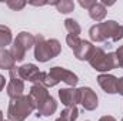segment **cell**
Here are the masks:
<instances>
[{
  "instance_id": "12",
  "label": "cell",
  "mask_w": 123,
  "mask_h": 121,
  "mask_svg": "<svg viewBox=\"0 0 123 121\" xmlns=\"http://www.w3.org/2000/svg\"><path fill=\"white\" fill-rule=\"evenodd\" d=\"M93 51H94V46H93L90 41H86V40H82L80 44L77 46V49L74 50V56L77 60H86L89 61L92 57Z\"/></svg>"
},
{
  "instance_id": "29",
  "label": "cell",
  "mask_w": 123,
  "mask_h": 121,
  "mask_svg": "<svg viewBox=\"0 0 123 121\" xmlns=\"http://www.w3.org/2000/svg\"><path fill=\"white\" fill-rule=\"evenodd\" d=\"M119 67H122V68H123V61L120 63V66H119Z\"/></svg>"
},
{
  "instance_id": "4",
  "label": "cell",
  "mask_w": 123,
  "mask_h": 121,
  "mask_svg": "<svg viewBox=\"0 0 123 121\" xmlns=\"http://www.w3.org/2000/svg\"><path fill=\"white\" fill-rule=\"evenodd\" d=\"M89 64L96 71H100V73H107L119 67L116 53H106L102 47H94V51L89 60Z\"/></svg>"
},
{
  "instance_id": "17",
  "label": "cell",
  "mask_w": 123,
  "mask_h": 121,
  "mask_svg": "<svg viewBox=\"0 0 123 121\" xmlns=\"http://www.w3.org/2000/svg\"><path fill=\"white\" fill-rule=\"evenodd\" d=\"M13 43L12 30L7 26H0V49H4L6 46Z\"/></svg>"
},
{
  "instance_id": "14",
  "label": "cell",
  "mask_w": 123,
  "mask_h": 121,
  "mask_svg": "<svg viewBox=\"0 0 123 121\" xmlns=\"http://www.w3.org/2000/svg\"><path fill=\"white\" fill-rule=\"evenodd\" d=\"M106 14H107V10L102 4V1H96L92 7L89 9V16L92 17L94 22H102L106 17Z\"/></svg>"
},
{
  "instance_id": "22",
  "label": "cell",
  "mask_w": 123,
  "mask_h": 121,
  "mask_svg": "<svg viewBox=\"0 0 123 121\" xmlns=\"http://www.w3.org/2000/svg\"><path fill=\"white\" fill-rule=\"evenodd\" d=\"M7 6L12 10H22L26 6V1H23V0H9L7 1Z\"/></svg>"
},
{
  "instance_id": "11",
  "label": "cell",
  "mask_w": 123,
  "mask_h": 121,
  "mask_svg": "<svg viewBox=\"0 0 123 121\" xmlns=\"http://www.w3.org/2000/svg\"><path fill=\"white\" fill-rule=\"evenodd\" d=\"M59 97L60 101L66 105V107H73L79 103V95H77V90L76 88H62L59 90Z\"/></svg>"
},
{
  "instance_id": "6",
  "label": "cell",
  "mask_w": 123,
  "mask_h": 121,
  "mask_svg": "<svg viewBox=\"0 0 123 121\" xmlns=\"http://www.w3.org/2000/svg\"><path fill=\"white\" fill-rule=\"evenodd\" d=\"M47 73L50 74V77H52L56 83L63 81V83H66L67 86H72V87H74V86L77 84V81H79L77 76H76L73 71H69V70H66V68H63V67H52Z\"/></svg>"
},
{
  "instance_id": "2",
  "label": "cell",
  "mask_w": 123,
  "mask_h": 121,
  "mask_svg": "<svg viewBox=\"0 0 123 121\" xmlns=\"http://www.w3.org/2000/svg\"><path fill=\"white\" fill-rule=\"evenodd\" d=\"M34 110H36V105L30 98V95L23 94V95L10 98L7 117H9V121H25Z\"/></svg>"
},
{
  "instance_id": "19",
  "label": "cell",
  "mask_w": 123,
  "mask_h": 121,
  "mask_svg": "<svg viewBox=\"0 0 123 121\" xmlns=\"http://www.w3.org/2000/svg\"><path fill=\"white\" fill-rule=\"evenodd\" d=\"M55 6H56L57 11H60L63 14H67L74 10V3L72 0H59V1H56Z\"/></svg>"
},
{
  "instance_id": "3",
  "label": "cell",
  "mask_w": 123,
  "mask_h": 121,
  "mask_svg": "<svg viewBox=\"0 0 123 121\" xmlns=\"http://www.w3.org/2000/svg\"><path fill=\"white\" fill-rule=\"evenodd\" d=\"M33 47H34V59L40 63H46V61L57 57L62 50L59 40H56V38L46 40L43 37V34H37L34 37Z\"/></svg>"
},
{
  "instance_id": "7",
  "label": "cell",
  "mask_w": 123,
  "mask_h": 121,
  "mask_svg": "<svg viewBox=\"0 0 123 121\" xmlns=\"http://www.w3.org/2000/svg\"><path fill=\"white\" fill-rule=\"evenodd\" d=\"M9 76H10V80H9V84L6 87V91L9 94L10 98H14V97H19V95H23V91H25V81L20 78L19 73H17V67L10 70L9 71Z\"/></svg>"
},
{
  "instance_id": "8",
  "label": "cell",
  "mask_w": 123,
  "mask_h": 121,
  "mask_svg": "<svg viewBox=\"0 0 123 121\" xmlns=\"http://www.w3.org/2000/svg\"><path fill=\"white\" fill-rule=\"evenodd\" d=\"M29 95H30V98L33 100V103H34V105H36V110L37 108H40L52 95L49 94V91L46 87H43L42 84H39V83H34L33 86L30 87V93H29Z\"/></svg>"
},
{
  "instance_id": "24",
  "label": "cell",
  "mask_w": 123,
  "mask_h": 121,
  "mask_svg": "<svg viewBox=\"0 0 123 121\" xmlns=\"http://www.w3.org/2000/svg\"><path fill=\"white\" fill-rule=\"evenodd\" d=\"M117 93L123 95V77H120L119 80H117Z\"/></svg>"
},
{
  "instance_id": "30",
  "label": "cell",
  "mask_w": 123,
  "mask_h": 121,
  "mask_svg": "<svg viewBox=\"0 0 123 121\" xmlns=\"http://www.w3.org/2000/svg\"><path fill=\"white\" fill-rule=\"evenodd\" d=\"M3 121H4V120H3ZM7 121H9V120H7Z\"/></svg>"
},
{
  "instance_id": "20",
  "label": "cell",
  "mask_w": 123,
  "mask_h": 121,
  "mask_svg": "<svg viewBox=\"0 0 123 121\" xmlns=\"http://www.w3.org/2000/svg\"><path fill=\"white\" fill-rule=\"evenodd\" d=\"M62 118L64 121H76V118L79 117V110L76 105L73 107H66L63 111H62Z\"/></svg>"
},
{
  "instance_id": "31",
  "label": "cell",
  "mask_w": 123,
  "mask_h": 121,
  "mask_svg": "<svg viewBox=\"0 0 123 121\" xmlns=\"http://www.w3.org/2000/svg\"><path fill=\"white\" fill-rule=\"evenodd\" d=\"M122 121H123V118H122Z\"/></svg>"
},
{
  "instance_id": "18",
  "label": "cell",
  "mask_w": 123,
  "mask_h": 121,
  "mask_svg": "<svg viewBox=\"0 0 123 121\" xmlns=\"http://www.w3.org/2000/svg\"><path fill=\"white\" fill-rule=\"evenodd\" d=\"M64 29L72 36H79L82 33V29H80L79 23L76 20H73V19H66L64 20Z\"/></svg>"
},
{
  "instance_id": "16",
  "label": "cell",
  "mask_w": 123,
  "mask_h": 121,
  "mask_svg": "<svg viewBox=\"0 0 123 121\" xmlns=\"http://www.w3.org/2000/svg\"><path fill=\"white\" fill-rule=\"evenodd\" d=\"M14 41L19 43V44L27 51L29 49H31V47L34 46V36L30 34V33H27V31H22V33L17 34V37L14 38Z\"/></svg>"
},
{
  "instance_id": "9",
  "label": "cell",
  "mask_w": 123,
  "mask_h": 121,
  "mask_svg": "<svg viewBox=\"0 0 123 121\" xmlns=\"http://www.w3.org/2000/svg\"><path fill=\"white\" fill-rule=\"evenodd\" d=\"M17 73H19V76L23 81L27 80L30 83H37L39 76H40L39 67L36 64H31V63H27V64H23V66L17 67Z\"/></svg>"
},
{
  "instance_id": "23",
  "label": "cell",
  "mask_w": 123,
  "mask_h": 121,
  "mask_svg": "<svg viewBox=\"0 0 123 121\" xmlns=\"http://www.w3.org/2000/svg\"><path fill=\"white\" fill-rule=\"evenodd\" d=\"M94 3H96L94 0H80V1H79V4H80V6H82L83 9H87V10H89V9L92 7Z\"/></svg>"
},
{
  "instance_id": "5",
  "label": "cell",
  "mask_w": 123,
  "mask_h": 121,
  "mask_svg": "<svg viewBox=\"0 0 123 121\" xmlns=\"http://www.w3.org/2000/svg\"><path fill=\"white\" fill-rule=\"evenodd\" d=\"M77 95H79V103L83 105L85 110L93 111V110L97 108L99 98H97L96 93L90 87H80V88H77Z\"/></svg>"
},
{
  "instance_id": "1",
  "label": "cell",
  "mask_w": 123,
  "mask_h": 121,
  "mask_svg": "<svg viewBox=\"0 0 123 121\" xmlns=\"http://www.w3.org/2000/svg\"><path fill=\"white\" fill-rule=\"evenodd\" d=\"M89 36L94 43L119 41L123 38V26L115 20H107L105 23L92 26L89 30Z\"/></svg>"
},
{
  "instance_id": "13",
  "label": "cell",
  "mask_w": 123,
  "mask_h": 121,
  "mask_svg": "<svg viewBox=\"0 0 123 121\" xmlns=\"http://www.w3.org/2000/svg\"><path fill=\"white\" fill-rule=\"evenodd\" d=\"M0 68L9 70V71L16 68V61L12 57L10 51L6 49H0Z\"/></svg>"
},
{
  "instance_id": "27",
  "label": "cell",
  "mask_w": 123,
  "mask_h": 121,
  "mask_svg": "<svg viewBox=\"0 0 123 121\" xmlns=\"http://www.w3.org/2000/svg\"><path fill=\"white\" fill-rule=\"evenodd\" d=\"M0 121H3V113L0 111Z\"/></svg>"
},
{
  "instance_id": "21",
  "label": "cell",
  "mask_w": 123,
  "mask_h": 121,
  "mask_svg": "<svg viewBox=\"0 0 123 121\" xmlns=\"http://www.w3.org/2000/svg\"><path fill=\"white\" fill-rule=\"evenodd\" d=\"M80 41H82V38H80L79 36H72V34H67V37H66V43H67V46H69L73 51L77 49V46L80 44Z\"/></svg>"
},
{
  "instance_id": "15",
  "label": "cell",
  "mask_w": 123,
  "mask_h": 121,
  "mask_svg": "<svg viewBox=\"0 0 123 121\" xmlns=\"http://www.w3.org/2000/svg\"><path fill=\"white\" fill-rule=\"evenodd\" d=\"M56 110H57V103H56V100H55L53 97H50L40 108H37V117H40V116L49 117V116L55 114Z\"/></svg>"
},
{
  "instance_id": "25",
  "label": "cell",
  "mask_w": 123,
  "mask_h": 121,
  "mask_svg": "<svg viewBox=\"0 0 123 121\" xmlns=\"http://www.w3.org/2000/svg\"><path fill=\"white\" fill-rule=\"evenodd\" d=\"M99 121H116L115 117H112V116H103V117H100Z\"/></svg>"
},
{
  "instance_id": "26",
  "label": "cell",
  "mask_w": 123,
  "mask_h": 121,
  "mask_svg": "<svg viewBox=\"0 0 123 121\" xmlns=\"http://www.w3.org/2000/svg\"><path fill=\"white\" fill-rule=\"evenodd\" d=\"M4 86H6V78H4V77L0 74V91L4 88Z\"/></svg>"
},
{
  "instance_id": "28",
  "label": "cell",
  "mask_w": 123,
  "mask_h": 121,
  "mask_svg": "<svg viewBox=\"0 0 123 121\" xmlns=\"http://www.w3.org/2000/svg\"><path fill=\"white\" fill-rule=\"evenodd\" d=\"M56 121H64V120H63L62 117H59V118H57V120H56Z\"/></svg>"
},
{
  "instance_id": "10",
  "label": "cell",
  "mask_w": 123,
  "mask_h": 121,
  "mask_svg": "<svg viewBox=\"0 0 123 121\" xmlns=\"http://www.w3.org/2000/svg\"><path fill=\"white\" fill-rule=\"evenodd\" d=\"M117 77L112 76V74H100L97 77V83L102 87V90L107 94H116L117 93Z\"/></svg>"
}]
</instances>
